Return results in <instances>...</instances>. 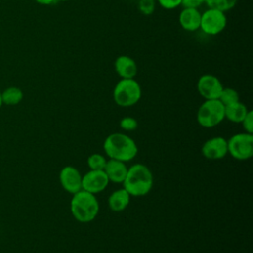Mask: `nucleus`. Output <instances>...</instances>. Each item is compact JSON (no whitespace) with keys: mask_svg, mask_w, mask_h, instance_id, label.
<instances>
[{"mask_svg":"<svg viewBox=\"0 0 253 253\" xmlns=\"http://www.w3.org/2000/svg\"><path fill=\"white\" fill-rule=\"evenodd\" d=\"M237 0H205V4L211 9H216L222 12H227L234 8Z\"/></svg>","mask_w":253,"mask_h":253,"instance_id":"18","label":"nucleus"},{"mask_svg":"<svg viewBox=\"0 0 253 253\" xmlns=\"http://www.w3.org/2000/svg\"><path fill=\"white\" fill-rule=\"evenodd\" d=\"M3 106V103H2V98H1V90H0V108Z\"/></svg>","mask_w":253,"mask_h":253,"instance_id":"27","label":"nucleus"},{"mask_svg":"<svg viewBox=\"0 0 253 253\" xmlns=\"http://www.w3.org/2000/svg\"><path fill=\"white\" fill-rule=\"evenodd\" d=\"M202 154L208 159L218 160L227 153V139L222 136H213L206 140L202 146Z\"/></svg>","mask_w":253,"mask_h":253,"instance_id":"11","label":"nucleus"},{"mask_svg":"<svg viewBox=\"0 0 253 253\" xmlns=\"http://www.w3.org/2000/svg\"><path fill=\"white\" fill-rule=\"evenodd\" d=\"M129 202L130 195L124 188L114 191L108 199V205L110 210L116 212L125 211L129 205Z\"/></svg>","mask_w":253,"mask_h":253,"instance_id":"15","label":"nucleus"},{"mask_svg":"<svg viewBox=\"0 0 253 253\" xmlns=\"http://www.w3.org/2000/svg\"><path fill=\"white\" fill-rule=\"evenodd\" d=\"M155 9V1L154 0H139L138 1V10L143 15H151Z\"/></svg>","mask_w":253,"mask_h":253,"instance_id":"22","label":"nucleus"},{"mask_svg":"<svg viewBox=\"0 0 253 253\" xmlns=\"http://www.w3.org/2000/svg\"><path fill=\"white\" fill-rule=\"evenodd\" d=\"M141 87L134 78L121 79L115 86L113 98L115 103L123 108L135 105L141 98Z\"/></svg>","mask_w":253,"mask_h":253,"instance_id":"4","label":"nucleus"},{"mask_svg":"<svg viewBox=\"0 0 253 253\" xmlns=\"http://www.w3.org/2000/svg\"><path fill=\"white\" fill-rule=\"evenodd\" d=\"M103 148L110 159L123 162L132 160L138 152L135 141L130 136L122 132L109 134L104 140Z\"/></svg>","mask_w":253,"mask_h":253,"instance_id":"1","label":"nucleus"},{"mask_svg":"<svg viewBox=\"0 0 253 253\" xmlns=\"http://www.w3.org/2000/svg\"><path fill=\"white\" fill-rule=\"evenodd\" d=\"M158 3L162 8L166 10H172L179 7L182 3V0H158Z\"/></svg>","mask_w":253,"mask_h":253,"instance_id":"24","label":"nucleus"},{"mask_svg":"<svg viewBox=\"0 0 253 253\" xmlns=\"http://www.w3.org/2000/svg\"><path fill=\"white\" fill-rule=\"evenodd\" d=\"M109 183L104 170H89L82 176V190L94 195L104 191Z\"/></svg>","mask_w":253,"mask_h":253,"instance_id":"9","label":"nucleus"},{"mask_svg":"<svg viewBox=\"0 0 253 253\" xmlns=\"http://www.w3.org/2000/svg\"><path fill=\"white\" fill-rule=\"evenodd\" d=\"M127 169L128 167L126 166V162L115 159H109L107 160V163L105 165L104 172L107 175L110 182L123 184L126 176Z\"/></svg>","mask_w":253,"mask_h":253,"instance_id":"13","label":"nucleus"},{"mask_svg":"<svg viewBox=\"0 0 253 253\" xmlns=\"http://www.w3.org/2000/svg\"><path fill=\"white\" fill-rule=\"evenodd\" d=\"M240 124L242 125V127L245 130V132L253 134V112L251 110L248 111L247 115Z\"/></svg>","mask_w":253,"mask_h":253,"instance_id":"23","label":"nucleus"},{"mask_svg":"<svg viewBox=\"0 0 253 253\" xmlns=\"http://www.w3.org/2000/svg\"><path fill=\"white\" fill-rule=\"evenodd\" d=\"M224 120V106L218 99L205 100L197 112V122L201 126L213 127Z\"/></svg>","mask_w":253,"mask_h":253,"instance_id":"5","label":"nucleus"},{"mask_svg":"<svg viewBox=\"0 0 253 253\" xmlns=\"http://www.w3.org/2000/svg\"><path fill=\"white\" fill-rule=\"evenodd\" d=\"M138 126L137 121L132 117H124L120 121V127L126 131H131L136 129Z\"/></svg>","mask_w":253,"mask_h":253,"instance_id":"21","label":"nucleus"},{"mask_svg":"<svg viewBox=\"0 0 253 253\" xmlns=\"http://www.w3.org/2000/svg\"><path fill=\"white\" fill-rule=\"evenodd\" d=\"M225 13L216 9H207L201 13L200 29L207 35L215 36L220 34L226 27Z\"/></svg>","mask_w":253,"mask_h":253,"instance_id":"7","label":"nucleus"},{"mask_svg":"<svg viewBox=\"0 0 253 253\" xmlns=\"http://www.w3.org/2000/svg\"><path fill=\"white\" fill-rule=\"evenodd\" d=\"M247 107L240 101L224 107V119L236 124H240L248 113Z\"/></svg>","mask_w":253,"mask_h":253,"instance_id":"16","label":"nucleus"},{"mask_svg":"<svg viewBox=\"0 0 253 253\" xmlns=\"http://www.w3.org/2000/svg\"><path fill=\"white\" fill-rule=\"evenodd\" d=\"M56 1H60V2H66V1H69V0H56Z\"/></svg>","mask_w":253,"mask_h":253,"instance_id":"28","label":"nucleus"},{"mask_svg":"<svg viewBox=\"0 0 253 253\" xmlns=\"http://www.w3.org/2000/svg\"><path fill=\"white\" fill-rule=\"evenodd\" d=\"M218 100L222 103V105L225 107V106H228V105H231L235 102H238L239 101V94L238 92L233 89V88H224L222 89L220 95H219V98Z\"/></svg>","mask_w":253,"mask_h":253,"instance_id":"19","label":"nucleus"},{"mask_svg":"<svg viewBox=\"0 0 253 253\" xmlns=\"http://www.w3.org/2000/svg\"><path fill=\"white\" fill-rule=\"evenodd\" d=\"M1 98L3 105L16 106L22 102L24 94L19 87L10 86L7 87L4 91H1Z\"/></svg>","mask_w":253,"mask_h":253,"instance_id":"17","label":"nucleus"},{"mask_svg":"<svg viewBox=\"0 0 253 253\" xmlns=\"http://www.w3.org/2000/svg\"><path fill=\"white\" fill-rule=\"evenodd\" d=\"M59 182L67 193L75 194L82 190V175L73 166H65L59 172Z\"/></svg>","mask_w":253,"mask_h":253,"instance_id":"10","label":"nucleus"},{"mask_svg":"<svg viewBox=\"0 0 253 253\" xmlns=\"http://www.w3.org/2000/svg\"><path fill=\"white\" fill-rule=\"evenodd\" d=\"M107 159L100 153H93L87 158V165L90 170H104Z\"/></svg>","mask_w":253,"mask_h":253,"instance_id":"20","label":"nucleus"},{"mask_svg":"<svg viewBox=\"0 0 253 253\" xmlns=\"http://www.w3.org/2000/svg\"><path fill=\"white\" fill-rule=\"evenodd\" d=\"M99 202L94 194L80 190L72 195L70 211L77 221L86 223L94 220L99 213Z\"/></svg>","mask_w":253,"mask_h":253,"instance_id":"3","label":"nucleus"},{"mask_svg":"<svg viewBox=\"0 0 253 253\" xmlns=\"http://www.w3.org/2000/svg\"><path fill=\"white\" fill-rule=\"evenodd\" d=\"M205 3V0H182L181 5L184 8H196L198 9Z\"/></svg>","mask_w":253,"mask_h":253,"instance_id":"25","label":"nucleus"},{"mask_svg":"<svg viewBox=\"0 0 253 253\" xmlns=\"http://www.w3.org/2000/svg\"><path fill=\"white\" fill-rule=\"evenodd\" d=\"M179 24L188 32L197 31L200 29L201 12L196 8H183L179 15Z\"/></svg>","mask_w":253,"mask_h":253,"instance_id":"14","label":"nucleus"},{"mask_svg":"<svg viewBox=\"0 0 253 253\" xmlns=\"http://www.w3.org/2000/svg\"><path fill=\"white\" fill-rule=\"evenodd\" d=\"M153 186V175L150 169L141 163L128 167L126 176L123 182V188L130 197H142L147 195Z\"/></svg>","mask_w":253,"mask_h":253,"instance_id":"2","label":"nucleus"},{"mask_svg":"<svg viewBox=\"0 0 253 253\" xmlns=\"http://www.w3.org/2000/svg\"><path fill=\"white\" fill-rule=\"evenodd\" d=\"M227 153L236 160H247L253 156V134L240 132L227 139Z\"/></svg>","mask_w":253,"mask_h":253,"instance_id":"6","label":"nucleus"},{"mask_svg":"<svg viewBox=\"0 0 253 253\" xmlns=\"http://www.w3.org/2000/svg\"><path fill=\"white\" fill-rule=\"evenodd\" d=\"M35 1H36L38 4L47 6V5H51V4H53L56 0H35Z\"/></svg>","mask_w":253,"mask_h":253,"instance_id":"26","label":"nucleus"},{"mask_svg":"<svg viewBox=\"0 0 253 253\" xmlns=\"http://www.w3.org/2000/svg\"><path fill=\"white\" fill-rule=\"evenodd\" d=\"M115 71L122 79L134 78L137 74V64L128 55H120L116 58Z\"/></svg>","mask_w":253,"mask_h":253,"instance_id":"12","label":"nucleus"},{"mask_svg":"<svg viewBox=\"0 0 253 253\" xmlns=\"http://www.w3.org/2000/svg\"><path fill=\"white\" fill-rule=\"evenodd\" d=\"M222 89V83L212 74H204L198 79L197 90L205 100L218 99Z\"/></svg>","mask_w":253,"mask_h":253,"instance_id":"8","label":"nucleus"}]
</instances>
